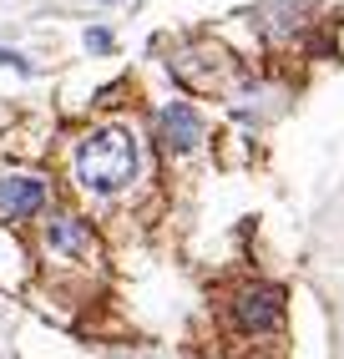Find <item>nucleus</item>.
Returning a JSON list of instances; mask_svg holds the SVG:
<instances>
[{
  "label": "nucleus",
  "mask_w": 344,
  "mask_h": 359,
  "mask_svg": "<svg viewBox=\"0 0 344 359\" xmlns=\"http://www.w3.org/2000/svg\"><path fill=\"white\" fill-rule=\"evenodd\" d=\"M77 182L96 198H117L137 182V137L127 127H96L77 147Z\"/></svg>",
  "instance_id": "f257e3e1"
},
{
  "label": "nucleus",
  "mask_w": 344,
  "mask_h": 359,
  "mask_svg": "<svg viewBox=\"0 0 344 359\" xmlns=\"http://www.w3.org/2000/svg\"><path fill=\"white\" fill-rule=\"evenodd\" d=\"M86 51L107 56V51H112V31H102V26H96V31H86Z\"/></svg>",
  "instance_id": "423d86ee"
},
{
  "label": "nucleus",
  "mask_w": 344,
  "mask_h": 359,
  "mask_svg": "<svg viewBox=\"0 0 344 359\" xmlns=\"http://www.w3.org/2000/svg\"><path fill=\"white\" fill-rule=\"evenodd\" d=\"M46 198H51V187H46V177H36V172H11V177H0V212H6L11 223L36 218V212L46 208Z\"/></svg>",
  "instance_id": "7ed1b4c3"
},
{
  "label": "nucleus",
  "mask_w": 344,
  "mask_h": 359,
  "mask_svg": "<svg viewBox=\"0 0 344 359\" xmlns=\"http://www.w3.org/2000/svg\"><path fill=\"white\" fill-rule=\"evenodd\" d=\"M157 122H162V142H167L172 152H192V147H198V142L208 137L203 111L192 107V102H167Z\"/></svg>",
  "instance_id": "20e7f679"
},
{
  "label": "nucleus",
  "mask_w": 344,
  "mask_h": 359,
  "mask_svg": "<svg viewBox=\"0 0 344 359\" xmlns=\"http://www.w3.org/2000/svg\"><path fill=\"white\" fill-rule=\"evenodd\" d=\"M233 324L243 334H268L284 324V289L279 283H243L233 294Z\"/></svg>",
  "instance_id": "f03ea898"
},
{
  "label": "nucleus",
  "mask_w": 344,
  "mask_h": 359,
  "mask_svg": "<svg viewBox=\"0 0 344 359\" xmlns=\"http://www.w3.org/2000/svg\"><path fill=\"white\" fill-rule=\"evenodd\" d=\"M0 66H15V71H31V66H26V61H20L15 51H6V46H0Z\"/></svg>",
  "instance_id": "0eeeda50"
},
{
  "label": "nucleus",
  "mask_w": 344,
  "mask_h": 359,
  "mask_svg": "<svg viewBox=\"0 0 344 359\" xmlns=\"http://www.w3.org/2000/svg\"><path fill=\"white\" fill-rule=\"evenodd\" d=\"M46 253H61V258H91L96 253V238L81 218H71V212H61V218L46 223Z\"/></svg>",
  "instance_id": "39448f33"
}]
</instances>
